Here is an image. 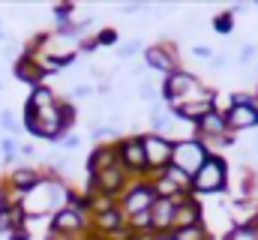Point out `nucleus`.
I'll list each match as a JSON object with an SVG mask.
<instances>
[{
	"instance_id": "f257e3e1",
	"label": "nucleus",
	"mask_w": 258,
	"mask_h": 240,
	"mask_svg": "<svg viewBox=\"0 0 258 240\" xmlns=\"http://www.w3.org/2000/svg\"><path fill=\"white\" fill-rule=\"evenodd\" d=\"M72 198H75L72 186H69L63 177L45 171V177L39 180L30 192H24L21 210H24L27 219H42V216H54V213H60L63 207H69Z\"/></svg>"
},
{
	"instance_id": "f03ea898",
	"label": "nucleus",
	"mask_w": 258,
	"mask_h": 240,
	"mask_svg": "<svg viewBox=\"0 0 258 240\" xmlns=\"http://www.w3.org/2000/svg\"><path fill=\"white\" fill-rule=\"evenodd\" d=\"M162 99L168 108H177V105L198 102V99H216V90H210L198 75L186 72V69H177V72L162 78Z\"/></svg>"
},
{
	"instance_id": "7ed1b4c3",
	"label": "nucleus",
	"mask_w": 258,
	"mask_h": 240,
	"mask_svg": "<svg viewBox=\"0 0 258 240\" xmlns=\"http://www.w3.org/2000/svg\"><path fill=\"white\" fill-rule=\"evenodd\" d=\"M24 129H27L30 135H36V138L54 141V144H57L63 135H69V129H66V123H63V111H60V99H57L51 108H42V111L24 105Z\"/></svg>"
},
{
	"instance_id": "20e7f679",
	"label": "nucleus",
	"mask_w": 258,
	"mask_h": 240,
	"mask_svg": "<svg viewBox=\"0 0 258 240\" xmlns=\"http://www.w3.org/2000/svg\"><path fill=\"white\" fill-rule=\"evenodd\" d=\"M228 189V162L222 156H207L201 171L192 177V195H222Z\"/></svg>"
},
{
	"instance_id": "39448f33",
	"label": "nucleus",
	"mask_w": 258,
	"mask_h": 240,
	"mask_svg": "<svg viewBox=\"0 0 258 240\" xmlns=\"http://www.w3.org/2000/svg\"><path fill=\"white\" fill-rule=\"evenodd\" d=\"M90 231H93V222L87 219V210H84V207H75V204L63 207L60 213H54V216L48 219V234H57V237L84 240Z\"/></svg>"
},
{
	"instance_id": "423d86ee",
	"label": "nucleus",
	"mask_w": 258,
	"mask_h": 240,
	"mask_svg": "<svg viewBox=\"0 0 258 240\" xmlns=\"http://www.w3.org/2000/svg\"><path fill=\"white\" fill-rule=\"evenodd\" d=\"M159 195H156V189H153V183H150V177L144 180H132L126 186V192L117 198L120 201V210L129 216H138V213H147L150 207H153V201H156Z\"/></svg>"
},
{
	"instance_id": "0eeeda50",
	"label": "nucleus",
	"mask_w": 258,
	"mask_h": 240,
	"mask_svg": "<svg viewBox=\"0 0 258 240\" xmlns=\"http://www.w3.org/2000/svg\"><path fill=\"white\" fill-rule=\"evenodd\" d=\"M207 147L198 141V138H189V141H177L174 144V150H171V165L174 168H180L183 174H189L195 177L198 171H201V165L207 162Z\"/></svg>"
},
{
	"instance_id": "6e6552de",
	"label": "nucleus",
	"mask_w": 258,
	"mask_h": 240,
	"mask_svg": "<svg viewBox=\"0 0 258 240\" xmlns=\"http://www.w3.org/2000/svg\"><path fill=\"white\" fill-rule=\"evenodd\" d=\"M117 153H120L123 168L135 180L150 177V171H147V153H144V144H141V132H135L129 138H120L117 141Z\"/></svg>"
},
{
	"instance_id": "1a4fd4ad",
	"label": "nucleus",
	"mask_w": 258,
	"mask_h": 240,
	"mask_svg": "<svg viewBox=\"0 0 258 240\" xmlns=\"http://www.w3.org/2000/svg\"><path fill=\"white\" fill-rule=\"evenodd\" d=\"M141 144H144V153H147V171H150V177L159 174V171H165V168L171 165V150H174V144H171L168 138L153 135V132H141Z\"/></svg>"
},
{
	"instance_id": "9d476101",
	"label": "nucleus",
	"mask_w": 258,
	"mask_h": 240,
	"mask_svg": "<svg viewBox=\"0 0 258 240\" xmlns=\"http://www.w3.org/2000/svg\"><path fill=\"white\" fill-rule=\"evenodd\" d=\"M144 66L150 69V72H156V75H171V72H177L180 69V57H177V51H174V42H156V45H147L144 48Z\"/></svg>"
},
{
	"instance_id": "9b49d317",
	"label": "nucleus",
	"mask_w": 258,
	"mask_h": 240,
	"mask_svg": "<svg viewBox=\"0 0 258 240\" xmlns=\"http://www.w3.org/2000/svg\"><path fill=\"white\" fill-rule=\"evenodd\" d=\"M198 222H204L201 198H198V195H183V198L177 201V207H174V228H171V231L189 228V225H198Z\"/></svg>"
},
{
	"instance_id": "f8f14e48",
	"label": "nucleus",
	"mask_w": 258,
	"mask_h": 240,
	"mask_svg": "<svg viewBox=\"0 0 258 240\" xmlns=\"http://www.w3.org/2000/svg\"><path fill=\"white\" fill-rule=\"evenodd\" d=\"M234 225H258V195H234L228 201Z\"/></svg>"
},
{
	"instance_id": "ddd939ff",
	"label": "nucleus",
	"mask_w": 258,
	"mask_h": 240,
	"mask_svg": "<svg viewBox=\"0 0 258 240\" xmlns=\"http://www.w3.org/2000/svg\"><path fill=\"white\" fill-rule=\"evenodd\" d=\"M84 165H87V177H93V174H99V171H105V168L120 165L117 144H96V147L90 150V156H87Z\"/></svg>"
},
{
	"instance_id": "4468645a",
	"label": "nucleus",
	"mask_w": 258,
	"mask_h": 240,
	"mask_svg": "<svg viewBox=\"0 0 258 240\" xmlns=\"http://www.w3.org/2000/svg\"><path fill=\"white\" fill-rule=\"evenodd\" d=\"M15 78L18 81H24V84H30V87H39V84H45V69H42V63L33 57V54H27V51H21V57L15 60Z\"/></svg>"
},
{
	"instance_id": "2eb2a0df",
	"label": "nucleus",
	"mask_w": 258,
	"mask_h": 240,
	"mask_svg": "<svg viewBox=\"0 0 258 240\" xmlns=\"http://www.w3.org/2000/svg\"><path fill=\"white\" fill-rule=\"evenodd\" d=\"M225 135H234V132L228 129L225 114H219L216 108H213L207 117H201L195 123V138H225Z\"/></svg>"
},
{
	"instance_id": "dca6fc26",
	"label": "nucleus",
	"mask_w": 258,
	"mask_h": 240,
	"mask_svg": "<svg viewBox=\"0 0 258 240\" xmlns=\"http://www.w3.org/2000/svg\"><path fill=\"white\" fill-rule=\"evenodd\" d=\"M228 120V129L237 135V132H249L258 129V108L255 105H231V111L225 114Z\"/></svg>"
},
{
	"instance_id": "f3484780",
	"label": "nucleus",
	"mask_w": 258,
	"mask_h": 240,
	"mask_svg": "<svg viewBox=\"0 0 258 240\" xmlns=\"http://www.w3.org/2000/svg\"><path fill=\"white\" fill-rule=\"evenodd\" d=\"M45 177L39 168H33V165H15L9 174H6V183L12 186V189H18V192H30L39 180Z\"/></svg>"
},
{
	"instance_id": "a211bd4d",
	"label": "nucleus",
	"mask_w": 258,
	"mask_h": 240,
	"mask_svg": "<svg viewBox=\"0 0 258 240\" xmlns=\"http://www.w3.org/2000/svg\"><path fill=\"white\" fill-rule=\"evenodd\" d=\"M213 102H216V99H198V102L177 105V108H171V111H174L180 120H186V123H198L201 117H207V114L213 111Z\"/></svg>"
},
{
	"instance_id": "6ab92c4d",
	"label": "nucleus",
	"mask_w": 258,
	"mask_h": 240,
	"mask_svg": "<svg viewBox=\"0 0 258 240\" xmlns=\"http://www.w3.org/2000/svg\"><path fill=\"white\" fill-rule=\"evenodd\" d=\"M57 102V96H54V90L48 87V84H39V87H33L30 90V96H27V108H36V111H42V108H51Z\"/></svg>"
},
{
	"instance_id": "aec40b11",
	"label": "nucleus",
	"mask_w": 258,
	"mask_h": 240,
	"mask_svg": "<svg viewBox=\"0 0 258 240\" xmlns=\"http://www.w3.org/2000/svg\"><path fill=\"white\" fill-rule=\"evenodd\" d=\"M159 174L168 180V183H171L177 192H183V195H192V177H189V174H183L180 168L168 165V168H165V171H159Z\"/></svg>"
},
{
	"instance_id": "412c9836",
	"label": "nucleus",
	"mask_w": 258,
	"mask_h": 240,
	"mask_svg": "<svg viewBox=\"0 0 258 240\" xmlns=\"http://www.w3.org/2000/svg\"><path fill=\"white\" fill-rule=\"evenodd\" d=\"M171 240H210V228L207 222H198V225H189V228H177L168 234Z\"/></svg>"
},
{
	"instance_id": "4be33fe9",
	"label": "nucleus",
	"mask_w": 258,
	"mask_h": 240,
	"mask_svg": "<svg viewBox=\"0 0 258 240\" xmlns=\"http://www.w3.org/2000/svg\"><path fill=\"white\" fill-rule=\"evenodd\" d=\"M222 240H258V225H231Z\"/></svg>"
},
{
	"instance_id": "5701e85b",
	"label": "nucleus",
	"mask_w": 258,
	"mask_h": 240,
	"mask_svg": "<svg viewBox=\"0 0 258 240\" xmlns=\"http://www.w3.org/2000/svg\"><path fill=\"white\" fill-rule=\"evenodd\" d=\"M21 126H24V123H18L15 111H9V108H3V111H0V129H3L6 135H12V138H15V135L21 132Z\"/></svg>"
},
{
	"instance_id": "b1692460",
	"label": "nucleus",
	"mask_w": 258,
	"mask_h": 240,
	"mask_svg": "<svg viewBox=\"0 0 258 240\" xmlns=\"http://www.w3.org/2000/svg\"><path fill=\"white\" fill-rule=\"evenodd\" d=\"M213 30H216V33H222V36H228V33L234 30V15H231V9H225V12L213 15Z\"/></svg>"
},
{
	"instance_id": "393cba45",
	"label": "nucleus",
	"mask_w": 258,
	"mask_h": 240,
	"mask_svg": "<svg viewBox=\"0 0 258 240\" xmlns=\"http://www.w3.org/2000/svg\"><path fill=\"white\" fill-rule=\"evenodd\" d=\"M0 156H3L9 165L15 162V156H18V141H15L12 135H3V138H0Z\"/></svg>"
},
{
	"instance_id": "a878e982",
	"label": "nucleus",
	"mask_w": 258,
	"mask_h": 240,
	"mask_svg": "<svg viewBox=\"0 0 258 240\" xmlns=\"http://www.w3.org/2000/svg\"><path fill=\"white\" fill-rule=\"evenodd\" d=\"M141 48H144V45H141V39H129V42H123V45H117V48H114V54H117V57H123V60H129V57H135Z\"/></svg>"
},
{
	"instance_id": "bb28decb",
	"label": "nucleus",
	"mask_w": 258,
	"mask_h": 240,
	"mask_svg": "<svg viewBox=\"0 0 258 240\" xmlns=\"http://www.w3.org/2000/svg\"><path fill=\"white\" fill-rule=\"evenodd\" d=\"M258 60V45H252V42H246L243 48H240V54H237V63H255Z\"/></svg>"
},
{
	"instance_id": "cd10ccee",
	"label": "nucleus",
	"mask_w": 258,
	"mask_h": 240,
	"mask_svg": "<svg viewBox=\"0 0 258 240\" xmlns=\"http://www.w3.org/2000/svg\"><path fill=\"white\" fill-rule=\"evenodd\" d=\"M93 39H96V45H99V48L114 45V42H117V30H114V27H105V30H99V36H93Z\"/></svg>"
},
{
	"instance_id": "c85d7f7f",
	"label": "nucleus",
	"mask_w": 258,
	"mask_h": 240,
	"mask_svg": "<svg viewBox=\"0 0 258 240\" xmlns=\"http://www.w3.org/2000/svg\"><path fill=\"white\" fill-rule=\"evenodd\" d=\"M192 57H198V60H213V48L210 45H192Z\"/></svg>"
},
{
	"instance_id": "c756f323",
	"label": "nucleus",
	"mask_w": 258,
	"mask_h": 240,
	"mask_svg": "<svg viewBox=\"0 0 258 240\" xmlns=\"http://www.w3.org/2000/svg\"><path fill=\"white\" fill-rule=\"evenodd\" d=\"M93 93H96V90H93V84H78V87L72 90V96H75V99H81V96H93Z\"/></svg>"
},
{
	"instance_id": "7c9ffc66",
	"label": "nucleus",
	"mask_w": 258,
	"mask_h": 240,
	"mask_svg": "<svg viewBox=\"0 0 258 240\" xmlns=\"http://www.w3.org/2000/svg\"><path fill=\"white\" fill-rule=\"evenodd\" d=\"M18 153H21V156H36V147H33L30 141H21V144H18Z\"/></svg>"
},
{
	"instance_id": "2f4dec72",
	"label": "nucleus",
	"mask_w": 258,
	"mask_h": 240,
	"mask_svg": "<svg viewBox=\"0 0 258 240\" xmlns=\"http://www.w3.org/2000/svg\"><path fill=\"white\" fill-rule=\"evenodd\" d=\"M210 66H213V69H225V66H228V57H225V54H213Z\"/></svg>"
},
{
	"instance_id": "473e14b6",
	"label": "nucleus",
	"mask_w": 258,
	"mask_h": 240,
	"mask_svg": "<svg viewBox=\"0 0 258 240\" xmlns=\"http://www.w3.org/2000/svg\"><path fill=\"white\" fill-rule=\"evenodd\" d=\"M87 237H90V234H87ZM87 237H84V240H87ZM45 240H78V237H57V234H48Z\"/></svg>"
},
{
	"instance_id": "72a5a7b5",
	"label": "nucleus",
	"mask_w": 258,
	"mask_h": 240,
	"mask_svg": "<svg viewBox=\"0 0 258 240\" xmlns=\"http://www.w3.org/2000/svg\"><path fill=\"white\" fill-rule=\"evenodd\" d=\"M3 39H6V33H3V24H0V42H3Z\"/></svg>"
}]
</instances>
